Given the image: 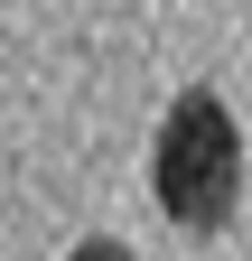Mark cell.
I'll use <instances>...</instances> for the list:
<instances>
[{"label":"cell","mask_w":252,"mask_h":261,"mask_svg":"<svg viewBox=\"0 0 252 261\" xmlns=\"http://www.w3.org/2000/svg\"><path fill=\"white\" fill-rule=\"evenodd\" d=\"M149 196L178 233H224L243 205V130L234 103L215 84H187L159 112V140H149Z\"/></svg>","instance_id":"obj_1"},{"label":"cell","mask_w":252,"mask_h":261,"mask_svg":"<svg viewBox=\"0 0 252 261\" xmlns=\"http://www.w3.org/2000/svg\"><path fill=\"white\" fill-rule=\"evenodd\" d=\"M66 261H131V243H112V233H84Z\"/></svg>","instance_id":"obj_2"}]
</instances>
